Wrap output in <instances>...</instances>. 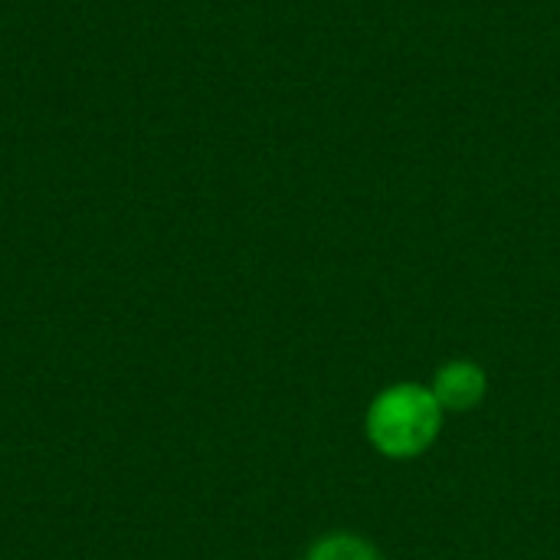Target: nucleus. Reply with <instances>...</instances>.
Returning a JSON list of instances; mask_svg holds the SVG:
<instances>
[{"mask_svg":"<svg viewBox=\"0 0 560 560\" xmlns=\"http://www.w3.org/2000/svg\"><path fill=\"white\" fill-rule=\"evenodd\" d=\"M436 404L443 407V413H466V410H476L489 390V381H486V371L476 364V361H446L436 374H433V384H430Z\"/></svg>","mask_w":560,"mask_h":560,"instance_id":"f03ea898","label":"nucleus"},{"mask_svg":"<svg viewBox=\"0 0 560 560\" xmlns=\"http://www.w3.org/2000/svg\"><path fill=\"white\" fill-rule=\"evenodd\" d=\"M305 560H381L377 548L361 538V535H348V532H335V535H325L318 538Z\"/></svg>","mask_w":560,"mask_h":560,"instance_id":"7ed1b4c3","label":"nucleus"},{"mask_svg":"<svg viewBox=\"0 0 560 560\" xmlns=\"http://www.w3.org/2000/svg\"><path fill=\"white\" fill-rule=\"evenodd\" d=\"M443 430V407L427 384H390L381 390L364 417V433L371 446L387 459L423 456Z\"/></svg>","mask_w":560,"mask_h":560,"instance_id":"f257e3e1","label":"nucleus"}]
</instances>
